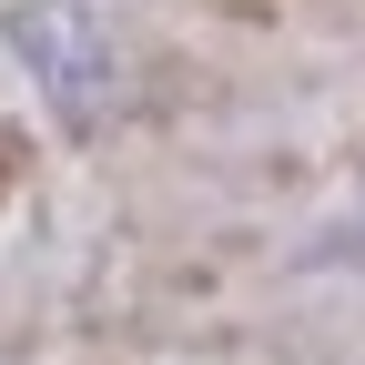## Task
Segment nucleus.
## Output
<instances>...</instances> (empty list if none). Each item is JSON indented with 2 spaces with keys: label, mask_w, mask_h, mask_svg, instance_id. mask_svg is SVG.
<instances>
[{
  "label": "nucleus",
  "mask_w": 365,
  "mask_h": 365,
  "mask_svg": "<svg viewBox=\"0 0 365 365\" xmlns=\"http://www.w3.org/2000/svg\"><path fill=\"white\" fill-rule=\"evenodd\" d=\"M11 51L31 71V91L51 102L61 132H102L112 102H122V71H112V41L81 0H21L11 11Z\"/></svg>",
  "instance_id": "1"
}]
</instances>
